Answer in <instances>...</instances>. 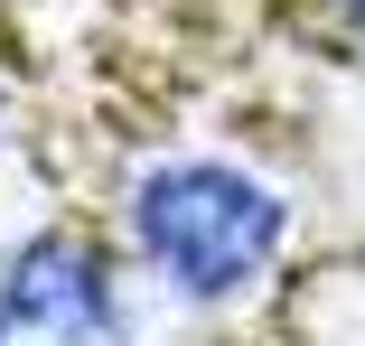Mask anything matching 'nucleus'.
Segmentation results:
<instances>
[{"label": "nucleus", "mask_w": 365, "mask_h": 346, "mask_svg": "<svg viewBox=\"0 0 365 346\" xmlns=\"http://www.w3.org/2000/svg\"><path fill=\"white\" fill-rule=\"evenodd\" d=\"M122 234L150 262V281L215 309L244 300L290 243V206L235 159H150L122 196Z\"/></svg>", "instance_id": "1"}, {"label": "nucleus", "mask_w": 365, "mask_h": 346, "mask_svg": "<svg viewBox=\"0 0 365 346\" xmlns=\"http://www.w3.org/2000/svg\"><path fill=\"white\" fill-rule=\"evenodd\" d=\"M0 346H131L122 271L85 225H38L0 253Z\"/></svg>", "instance_id": "2"}, {"label": "nucleus", "mask_w": 365, "mask_h": 346, "mask_svg": "<svg viewBox=\"0 0 365 346\" xmlns=\"http://www.w3.org/2000/svg\"><path fill=\"white\" fill-rule=\"evenodd\" d=\"M328 10H337V19H346V28H365V0H328Z\"/></svg>", "instance_id": "3"}]
</instances>
